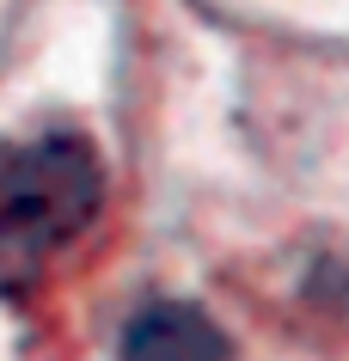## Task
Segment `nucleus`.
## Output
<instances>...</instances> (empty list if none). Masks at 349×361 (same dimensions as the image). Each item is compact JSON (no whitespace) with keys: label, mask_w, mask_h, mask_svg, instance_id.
I'll return each mask as SVG.
<instances>
[{"label":"nucleus","mask_w":349,"mask_h":361,"mask_svg":"<svg viewBox=\"0 0 349 361\" xmlns=\"http://www.w3.org/2000/svg\"><path fill=\"white\" fill-rule=\"evenodd\" d=\"M104 209V166L86 135L0 141V294H31Z\"/></svg>","instance_id":"obj_1"},{"label":"nucleus","mask_w":349,"mask_h":361,"mask_svg":"<svg viewBox=\"0 0 349 361\" xmlns=\"http://www.w3.org/2000/svg\"><path fill=\"white\" fill-rule=\"evenodd\" d=\"M123 361H233L227 331L190 300H147L116 337Z\"/></svg>","instance_id":"obj_2"}]
</instances>
